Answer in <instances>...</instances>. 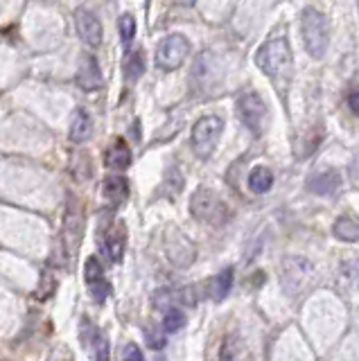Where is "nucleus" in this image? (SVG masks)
<instances>
[{
  "mask_svg": "<svg viewBox=\"0 0 359 361\" xmlns=\"http://www.w3.org/2000/svg\"><path fill=\"white\" fill-rule=\"evenodd\" d=\"M172 300H174L172 289H158L154 293V307H158V309H165L167 305H172Z\"/></svg>",
  "mask_w": 359,
  "mask_h": 361,
  "instance_id": "obj_27",
  "label": "nucleus"
},
{
  "mask_svg": "<svg viewBox=\"0 0 359 361\" xmlns=\"http://www.w3.org/2000/svg\"><path fill=\"white\" fill-rule=\"evenodd\" d=\"M185 325V316L181 309H170L163 318V330L165 332H178Z\"/></svg>",
  "mask_w": 359,
  "mask_h": 361,
  "instance_id": "obj_23",
  "label": "nucleus"
},
{
  "mask_svg": "<svg viewBox=\"0 0 359 361\" xmlns=\"http://www.w3.org/2000/svg\"><path fill=\"white\" fill-rule=\"evenodd\" d=\"M224 122L217 116H203L197 120V125L192 127V149L199 158H210L215 152V147L222 136Z\"/></svg>",
  "mask_w": 359,
  "mask_h": 361,
  "instance_id": "obj_4",
  "label": "nucleus"
},
{
  "mask_svg": "<svg viewBox=\"0 0 359 361\" xmlns=\"http://www.w3.org/2000/svg\"><path fill=\"white\" fill-rule=\"evenodd\" d=\"M125 246H127V228L125 221H116L109 224L107 233L102 237V251L111 262H120L125 256Z\"/></svg>",
  "mask_w": 359,
  "mask_h": 361,
  "instance_id": "obj_10",
  "label": "nucleus"
},
{
  "mask_svg": "<svg viewBox=\"0 0 359 361\" xmlns=\"http://www.w3.org/2000/svg\"><path fill=\"white\" fill-rule=\"evenodd\" d=\"M238 109H240L244 125H247L253 134H258V136L263 134L267 127V118H269V111H267V104L263 97L258 93H242L238 100Z\"/></svg>",
  "mask_w": 359,
  "mask_h": 361,
  "instance_id": "obj_7",
  "label": "nucleus"
},
{
  "mask_svg": "<svg viewBox=\"0 0 359 361\" xmlns=\"http://www.w3.org/2000/svg\"><path fill=\"white\" fill-rule=\"evenodd\" d=\"M81 235H84V215H81V206L77 201H70L66 219H63V231H61L63 251H66L68 260H72L77 256L79 244H81Z\"/></svg>",
  "mask_w": 359,
  "mask_h": 361,
  "instance_id": "obj_6",
  "label": "nucleus"
},
{
  "mask_svg": "<svg viewBox=\"0 0 359 361\" xmlns=\"http://www.w3.org/2000/svg\"><path fill=\"white\" fill-rule=\"evenodd\" d=\"M348 104H350V109H353V113L357 116V113H359V93H357V90H353V93L348 95Z\"/></svg>",
  "mask_w": 359,
  "mask_h": 361,
  "instance_id": "obj_29",
  "label": "nucleus"
},
{
  "mask_svg": "<svg viewBox=\"0 0 359 361\" xmlns=\"http://www.w3.org/2000/svg\"><path fill=\"white\" fill-rule=\"evenodd\" d=\"M125 72H127V77L129 79H141L143 77V72H145V59H143V52H132L127 56V61H125Z\"/></svg>",
  "mask_w": 359,
  "mask_h": 361,
  "instance_id": "obj_22",
  "label": "nucleus"
},
{
  "mask_svg": "<svg viewBox=\"0 0 359 361\" xmlns=\"http://www.w3.org/2000/svg\"><path fill=\"white\" fill-rule=\"evenodd\" d=\"M120 37H122V41L125 43H132L134 41V37H136V23H134V16H129V14H125V16H120Z\"/></svg>",
  "mask_w": 359,
  "mask_h": 361,
  "instance_id": "obj_24",
  "label": "nucleus"
},
{
  "mask_svg": "<svg viewBox=\"0 0 359 361\" xmlns=\"http://www.w3.org/2000/svg\"><path fill=\"white\" fill-rule=\"evenodd\" d=\"M233 278H235L233 267L222 269V271H219V274L213 278V280L208 282V296L213 298L215 302H222V300L228 296V291H231V287H233Z\"/></svg>",
  "mask_w": 359,
  "mask_h": 361,
  "instance_id": "obj_17",
  "label": "nucleus"
},
{
  "mask_svg": "<svg viewBox=\"0 0 359 361\" xmlns=\"http://www.w3.org/2000/svg\"><path fill=\"white\" fill-rule=\"evenodd\" d=\"M84 278H86L88 293H91L95 302H100V305H102V302L111 296V282L104 278V269L100 265V260H97V258H88L86 260Z\"/></svg>",
  "mask_w": 359,
  "mask_h": 361,
  "instance_id": "obj_9",
  "label": "nucleus"
},
{
  "mask_svg": "<svg viewBox=\"0 0 359 361\" xmlns=\"http://www.w3.org/2000/svg\"><path fill=\"white\" fill-rule=\"evenodd\" d=\"M309 192L319 194V196H330L341 187V176L337 169H328V172H319L312 178L307 180Z\"/></svg>",
  "mask_w": 359,
  "mask_h": 361,
  "instance_id": "obj_15",
  "label": "nucleus"
},
{
  "mask_svg": "<svg viewBox=\"0 0 359 361\" xmlns=\"http://www.w3.org/2000/svg\"><path fill=\"white\" fill-rule=\"evenodd\" d=\"M312 276V267L303 258H287L283 262V285L289 293L300 291Z\"/></svg>",
  "mask_w": 359,
  "mask_h": 361,
  "instance_id": "obj_8",
  "label": "nucleus"
},
{
  "mask_svg": "<svg viewBox=\"0 0 359 361\" xmlns=\"http://www.w3.org/2000/svg\"><path fill=\"white\" fill-rule=\"evenodd\" d=\"M190 212L197 221H203V224H210V226H222L228 219L226 203L219 199L213 190H208V187H199V190L192 194Z\"/></svg>",
  "mask_w": 359,
  "mask_h": 361,
  "instance_id": "obj_3",
  "label": "nucleus"
},
{
  "mask_svg": "<svg viewBox=\"0 0 359 361\" xmlns=\"http://www.w3.org/2000/svg\"><path fill=\"white\" fill-rule=\"evenodd\" d=\"M77 84L84 88V90H97V88H102L104 79H102V70H100V65H97L95 56L81 54L79 68H77Z\"/></svg>",
  "mask_w": 359,
  "mask_h": 361,
  "instance_id": "obj_13",
  "label": "nucleus"
},
{
  "mask_svg": "<svg viewBox=\"0 0 359 361\" xmlns=\"http://www.w3.org/2000/svg\"><path fill=\"white\" fill-rule=\"evenodd\" d=\"M104 165L109 169H127L132 165V149H129V145L122 141V138H118V141L107 149Z\"/></svg>",
  "mask_w": 359,
  "mask_h": 361,
  "instance_id": "obj_16",
  "label": "nucleus"
},
{
  "mask_svg": "<svg viewBox=\"0 0 359 361\" xmlns=\"http://www.w3.org/2000/svg\"><path fill=\"white\" fill-rule=\"evenodd\" d=\"M174 5H181V7H192L194 3H197V0H172Z\"/></svg>",
  "mask_w": 359,
  "mask_h": 361,
  "instance_id": "obj_30",
  "label": "nucleus"
},
{
  "mask_svg": "<svg viewBox=\"0 0 359 361\" xmlns=\"http://www.w3.org/2000/svg\"><path fill=\"white\" fill-rule=\"evenodd\" d=\"M122 361H145L143 350L136 346V343H127L125 352H122Z\"/></svg>",
  "mask_w": 359,
  "mask_h": 361,
  "instance_id": "obj_28",
  "label": "nucleus"
},
{
  "mask_svg": "<svg viewBox=\"0 0 359 361\" xmlns=\"http://www.w3.org/2000/svg\"><path fill=\"white\" fill-rule=\"evenodd\" d=\"M190 41H187L183 34H170L158 43L156 48V65L161 70L172 72L176 68H181L183 61L190 54Z\"/></svg>",
  "mask_w": 359,
  "mask_h": 361,
  "instance_id": "obj_5",
  "label": "nucleus"
},
{
  "mask_svg": "<svg viewBox=\"0 0 359 361\" xmlns=\"http://www.w3.org/2000/svg\"><path fill=\"white\" fill-rule=\"evenodd\" d=\"M219 361H251V350L240 334H226L219 346Z\"/></svg>",
  "mask_w": 359,
  "mask_h": 361,
  "instance_id": "obj_14",
  "label": "nucleus"
},
{
  "mask_svg": "<svg viewBox=\"0 0 359 361\" xmlns=\"http://www.w3.org/2000/svg\"><path fill=\"white\" fill-rule=\"evenodd\" d=\"M271 185H274V172L265 167V165H258V167H253L251 169V174H249V187H251V192H256V194H265L271 190Z\"/></svg>",
  "mask_w": 359,
  "mask_h": 361,
  "instance_id": "obj_20",
  "label": "nucleus"
},
{
  "mask_svg": "<svg viewBox=\"0 0 359 361\" xmlns=\"http://www.w3.org/2000/svg\"><path fill=\"white\" fill-rule=\"evenodd\" d=\"M75 25H77V34L84 41L86 45L97 48L102 43V23L100 19L88 12V10H77L75 12Z\"/></svg>",
  "mask_w": 359,
  "mask_h": 361,
  "instance_id": "obj_12",
  "label": "nucleus"
},
{
  "mask_svg": "<svg viewBox=\"0 0 359 361\" xmlns=\"http://www.w3.org/2000/svg\"><path fill=\"white\" fill-rule=\"evenodd\" d=\"M332 233L337 240L341 242H350V244H355L357 242V237H359V226H357V221L353 217H339L337 221H334V228H332Z\"/></svg>",
  "mask_w": 359,
  "mask_h": 361,
  "instance_id": "obj_21",
  "label": "nucleus"
},
{
  "mask_svg": "<svg viewBox=\"0 0 359 361\" xmlns=\"http://www.w3.org/2000/svg\"><path fill=\"white\" fill-rule=\"evenodd\" d=\"M145 341H147V348H152V350H163L165 348V334H163L161 330H150L145 336Z\"/></svg>",
  "mask_w": 359,
  "mask_h": 361,
  "instance_id": "obj_26",
  "label": "nucleus"
},
{
  "mask_svg": "<svg viewBox=\"0 0 359 361\" xmlns=\"http://www.w3.org/2000/svg\"><path fill=\"white\" fill-rule=\"evenodd\" d=\"M102 192L104 196H107V201L111 203H122L129 196V180L125 176H109L104 178L102 183Z\"/></svg>",
  "mask_w": 359,
  "mask_h": 361,
  "instance_id": "obj_19",
  "label": "nucleus"
},
{
  "mask_svg": "<svg viewBox=\"0 0 359 361\" xmlns=\"http://www.w3.org/2000/svg\"><path fill=\"white\" fill-rule=\"evenodd\" d=\"M300 32H303L305 50L314 56V59H323V54L328 52V41H330V30H328V19L314 7H307L300 16Z\"/></svg>",
  "mask_w": 359,
  "mask_h": 361,
  "instance_id": "obj_2",
  "label": "nucleus"
},
{
  "mask_svg": "<svg viewBox=\"0 0 359 361\" xmlns=\"http://www.w3.org/2000/svg\"><path fill=\"white\" fill-rule=\"evenodd\" d=\"M256 63L271 79H289L294 72V56L287 39L285 37L269 39L256 52Z\"/></svg>",
  "mask_w": 359,
  "mask_h": 361,
  "instance_id": "obj_1",
  "label": "nucleus"
},
{
  "mask_svg": "<svg viewBox=\"0 0 359 361\" xmlns=\"http://www.w3.org/2000/svg\"><path fill=\"white\" fill-rule=\"evenodd\" d=\"M93 136V120L84 109H77L75 116H72V125H70V141L75 145L86 143L88 138Z\"/></svg>",
  "mask_w": 359,
  "mask_h": 361,
  "instance_id": "obj_18",
  "label": "nucleus"
},
{
  "mask_svg": "<svg viewBox=\"0 0 359 361\" xmlns=\"http://www.w3.org/2000/svg\"><path fill=\"white\" fill-rule=\"evenodd\" d=\"M165 251H167V258L174 262L176 267H190L192 260H194V246L192 242L187 240L185 235L176 233V231H170L167 240H165Z\"/></svg>",
  "mask_w": 359,
  "mask_h": 361,
  "instance_id": "obj_11",
  "label": "nucleus"
},
{
  "mask_svg": "<svg viewBox=\"0 0 359 361\" xmlns=\"http://www.w3.org/2000/svg\"><path fill=\"white\" fill-rule=\"evenodd\" d=\"M111 359V348L107 336H97L93 343V361H109Z\"/></svg>",
  "mask_w": 359,
  "mask_h": 361,
  "instance_id": "obj_25",
  "label": "nucleus"
}]
</instances>
